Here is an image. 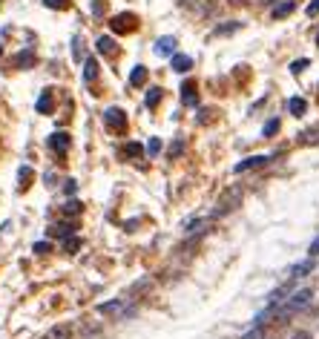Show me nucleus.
<instances>
[{"label":"nucleus","instance_id":"obj_36","mask_svg":"<svg viewBox=\"0 0 319 339\" xmlns=\"http://www.w3.org/2000/svg\"><path fill=\"white\" fill-rule=\"evenodd\" d=\"M49 250H52V245H49V242H37V245H35V253H41V256H46Z\"/></svg>","mask_w":319,"mask_h":339},{"label":"nucleus","instance_id":"obj_3","mask_svg":"<svg viewBox=\"0 0 319 339\" xmlns=\"http://www.w3.org/2000/svg\"><path fill=\"white\" fill-rule=\"evenodd\" d=\"M109 26H112L115 35H127V32H132L138 26V17L132 15V12H121V15H115L109 21Z\"/></svg>","mask_w":319,"mask_h":339},{"label":"nucleus","instance_id":"obj_17","mask_svg":"<svg viewBox=\"0 0 319 339\" xmlns=\"http://www.w3.org/2000/svg\"><path fill=\"white\" fill-rule=\"evenodd\" d=\"M130 84L132 87H141V84H147V66H132V72H130Z\"/></svg>","mask_w":319,"mask_h":339},{"label":"nucleus","instance_id":"obj_26","mask_svg":"<svg viewBox=\"0 0 319 339\" xmlns=\"http://www.w3.org/2000/svg\"><path fill=\"white\" fill-rule=\"evenodd\" d=\"M308 66H311V61H308V58H299V61H293V64H290V72L299 75V72H305Z\"/></svg>","mask_w":319,"mask_h":339},{"label":"nucleus","instance_id":"obj_21","mask_svg":"<svg viewBox=\"0 0 319 339\" xmlns=\"http://www.w3.org/2000/svg\"><path fill=\"white\" fill-rule=\"evenodd\" d=\"M124 158H141V152H144V147L135 144V141H130V144H124Z\"/></svg>","mask_w":319,"mask_h":339},{"label":"nucleus","instance_id":"obj_33","mask_svg":"<svg viewBox=\"0 0 319 339\" xmlns=\"http://www.w3.org/2000/svg\"><path fill=\"white\" fill-rule=\"evenodd\" d=\"M147 152H150V155H158V152H161V141H158V138H150V144H147Z\"/></svg>","mask_w":319,"mask_h":339},{"label":"nucleus","instance_id":"obj_14","mask_svg":"<svg viewBox=\"0 0 319 339\" xmlns=\"http://www.w3.org/2000/svg\"><path fill=\"white\" fill-rule=\"evenodd\" d=\"M95 78H98V61L89 55V58L84 61V81H87V84H92Z\"/></svg>","mask_w":319,"mask_h":339},{"label":"nucleus","instance_id":"obj_11","mask_svg":"<svg viewBox=\"0 0 319 339\" xmlns=\"http://www.w3.org/2000/svg\"><path fill=\"white\" fill-rule=\"evenodd\" d=\"M293 9H296V3H293V0H282L279 6H273V12H270V15H273V21H282V17H288Z\"/></svg>","mask_w":319,"mask_h":339},{"label":"nucleus","instance_id":"obj_9","mask_svg":"<svg viewBox=\"0 0 319 339\" xmlns=\"http://www.w3.org/2000/svg\"><path fill=\"white\" fill-rule=\"evenodd\" d=\"M155 55L158 58H167V55H175V37L173 35H164L155 41Z\"/></svg>","mask_w":319,"mask_h":339},{"label":"nucleus","instance_id":"obj_23","mask_svg":"<svg viewBox=\"0 0 319 339\" xmlns=\"http://www.w3.org/2000/svg\"><path fill=\"white\" fill-rule=\"evenodd\" d=\"M81 245H84V242H81L78 236H69V238H64V250H66V253H78V250H81Z\"/></svg>","mask_w":319,"mask_h":339},{"label":"nucleus","instance_id":"obj_43","mask_svg":"<svg viewBox=\"0 0 319 339\" xmlns=\"http://www.w3.org/2000/svg\"><path fill=\"white\" fill-rule=\"evenodd\" d=\"M316 46H319V35H316Z\"/></svg>","mask_w":319,"mask_h":339},{"label":"nucleus","instance_id":"obj_8","mask_svg":"<svg viewBox=\"0 0 319 339\" xmlns=\"http://www.w3.org/2000/svg\"><path fill=\"white\" fill-rule=\"evenodd\" d=\"M268 161H270L268 155H250V158L239 161V164L233 167V173H247V170H256V167H265Z\"/></svg>","mask_w":319,"mask_h":339},{"label":"nucleus","instance_id":"obj_19","mask_svg":"<svg viewBox=\"0 0 319 339\" xmlns=\"http://www.w3.org/2000/svg\"><path fill=\"white\" fill-rule=\"evenodd\" d=\"M46 339H72V331H69V325H55V328L46 333Z\"/></svg>","mask_w":319,"mask_h":339},{"label":"nucleus","instance_id":"obj_12","mask_svg":"<svg viewBox=\"0 0 319 339\" xmlns=\"http://www.w3.org/2000/svg\"><path fill=\"white\" fill-rule=\"evenodd\" d=\"M52 107H55V101H52V92H49V89H46V92L41 95V98H37L35 109H37V112H41V115H49V112H52Z\"/></svg>","mask_w":319,"mask_h":339},{"label":"nucleus","instance_id":"obj_15","mask_svg":"<svg viewBox=\"0 0 319 339\" xmlns=\"http://www.w3.org/2000/svg\"><path fill=\"white\" fill-rule=\"evenodd\" d=\"M173 69L175 72H190L193 69V58L190 55H173Z\"/></svg>","mask_w":319,"mask_h":339},{"label":"nucleus","instance_id":"obj_2","mask_svg":"<svg viewBox=\"0 0 319 339\" xmlns=\"http://www.w3.org/2000/svg\"><path fill=\"white\" fill-rule=\"evenodd\" d=\"M242 195H245V190H242V187H230V190H225V193L218 195V202H216V210H213V216H225V213L236 210V207L242 204Z\"/></svg>","mask_w":319,"mask_h":339},{"label":"nucleus","instance_id":"obj_30","mask_svg":"<svg viewBox=\"0 0 319 339\" xmlns=\"http://www.w3.org/2000/svg\"><path fill=\"white\" fill-rule=\"evenodd\" d=\"M35 64V55H32V52H21V55H17V66H32Z\"/></svg>","mask_w":319,"mask_h":339},{"label":"nucleus","instance_id":"obj_38","mask_svg":"<svg viewBox=\"0 0 319 339\" xmlns=\"http://www.w3.org/2000/svg\"><path fill=\"white\" fill-rule=\"evenodd\" d=\"M75 190H78V184H75L72 178H69V181H64V193H66V195H75Z\"/></svg>","mask_w":319,"mask_h":339},{"label":"nucleus","instance_id":"obj_7","mask_svg":"<svg viewBox=\"0 0 319 339\" xmlns=\"http://www.w3.org/2000/svg\"><path fill=\"white\" fill-rule=\"evenodd\" d=\"M182 101H184V107H196V104H198L196 81H184V84H182Z\"/></svg>","mask_w":319,"mask_h":339},{"label":"nucleus","instance_id":"obj_10","mask_svg":"<svg viewBox=\"0 0 319 339\" xmlns=\"http://www.w3.org/2000/svg\"><path fill=\"white\" fill-rule=\"evenodd\" d=\"M75 224H69V222H58V224H52L49 227V236H61V238H69V236H75Z\"/></svg>","mask_w":319,"mask_h":339},{"label":"nucleus","instance_id":"obj_37","mask_svg":"<svg viewBox=\"0 0 319 339\" xmlns=\"http://www.w3.org/2000/svg\"><path fill=\"white\" fill-rule=\"evenodd\" d=\"M104 3H107V0H95V3H92V15H95V17L104 15Z\"/></svg>","mask_w":319,"mask_h":339},{"label":"nucleus","instance_id":"obj_4","mask_svg":"<svg viewBox=\"0 0 319 339\" xmlns=\"http://www.w3.org/2000/svg\"><path fill=\"white\" fill-rule=\"evenodd\" d=\"M104 124H107L112 132H124V130H127V115H124V109L109 107L107 112H104Z\"/></svg>","mask_w":319,"mask_h":339},{"label":"nucleus","instance_id":"obj_35","mask_svg":"<svg viewBox=\"0 0 319 339\" xmlns=\"http://www.w3.org/2000/svg\"><path fill=\"white\" fill-rule=\"evenodd\" d=\"M305 15H308V17H316V15H319V0H311V3H308Z\"/></svg>","mask_w":319,"mask_h":339},{"label":"nucleus","instance_id":"obj_27","mask_svg":"<svg viewBox=\"0 0 319 339\" xmlns=\"http://www.w3.org/2000/svg\"><path fill=\"white\" fill-rule=\"evenodd\" d=\"M265 138H270V135H276V132H279V118H270L268 124H265Z\"/></svg>","mask_w":319,"mask_h":339},{"label":"nucleus","instance_id":"obj_5","mask_svg":"<svg viewBox=\"0 0 319 339\" xmlns=\"http://www.w3.org/2000/svg\"><path fill=\"white\" fill-rule=\"evenodd\" d=\"M69 132H52L49 138H46V144H49V150L52 152H58V155H64L66 150H69Z\"/></svg>","mask_w":319,"mask_h":339},{"label":"nucleus","instance_id":"obj_44","mask_svg":"<svg viewBox=\"0 0 319 339\" xmlns=\"http://www.w3.org/2000/svg\"><path fill=\"white\" fill-rule=\"evenodd\" d=\"M0 52H3V49H0Z\"/></svg>","mask_w":319,"mask_h":339},{"label":"nucleus","instance_id":"obj_29","mask_svg":"<svg viewBox=\"0 0 319 339\" xmlns=\"http://www.w3.org/2000/svg\"><path fill=\"white\" fill-rule=\"evenodd\" d=\"M66 216H69V213H72V216H78V213H81V210H84V204H81L78 202V198H72V202H66Z\"/></svg>","mask_w":319,"mask_h":339},{"label":"nucleus","instance_id":"obj_25","mask_svg":"<svg viewBox=\"0 0 319 339\" xmlns=\"http://www.w3.org/2000/svg\"><path fill=\"white\" fill-rule=\"evenodd\" d=\"M182 152H184V141H182V138H175L173 144H170V152H167V155H170V158H178Z\"/></svg>","mask_w":319,"mask_h":339},{"label":"nucleus","instance_id":"obj_32","mask_svg":"<svg viewBox=\"0 0 319 339\" xmlns=\"http://www.w3.org/2000/svg\"><path fill=\"white\" fill-rule=\"evenodd\" d=\"M46 9H69V0H44Z\"/></svg>","mask_w":319,"mask_h":339},{"label":"nucleus","instance_id":"obj_13","mask_svg":"<svg viewBox=\"0 0 319 339\" xmlns=\"http://www.w3.org/2000/svg\"><path fill=\"white\" fill-rule=\"evenodd\" d=\"M242 29V21H227V23H222V26H216L213 29V35L216 37H225V35H233V32H239Z\"/></svg>","mask_w":319,"mask_h":339},{"label":"nucleus","instance_id":"obj_39","mask_svg":"<svg viewBox=\"0 0 319 339\" xmlns=\"http://www.w3.org/2000/svg\"><path fill=\"white\" fill-rule=\"evenodd\" d=\"M308 256H311V259H313V256H319V236L311 242V250H308Z\"/></svg>","mask_w":319,"mask_h":339},{"label":"nucleus","instance_id":"obj_34","mask_svg":"<svg viewBox=\"0 0 319 339\" xmlns=\"http://www.w3.org/2000/svg\"><path fill=\"white\" fill-rule=\"evenodd\" d=\"M242 339H265V331H262V325H256L253 331H250V333H245Z\"/></svg>","mask_w":319,"mask_h":339},{"label":"nucleus","instance_id":"obj_31","mask_svg":"<svg viewBox=\"0 0 319 339\" xmlns=\"http://www.w3.org/2000/svg\"><path fill=\"white\" fill-rule=\"evenodd\" d=\"M72 44H75V49H72L75 61H87V58H84V46H81V35H75V41H72Z\"/></svg>","mask_w":319,"mask_h":339},{"label":"nucleus","instance_id":"obj_22","mask_svg":"<svg viewBox=\"0 0 319 339\" xmlns=\"http://www.w3.org/2000/svg\"><path fill=\"white\" fill-rule=\"evenodd\" d=\"M161 95H164V89H161V87H152L150 89V92H147V107H158V101H161Z\"/></svg>","mask_w":319,"mask_h":339},{"label":"nucleus","instance_id":"obj_24","mask_svg":"<svg viewBox=\"0 0 319 339\" xmlns=\"http://www.w3.org/2000/svg\"><path fill=\"white\" fill-rule=\"evenodd\" d=\"M299 138H302V144H319V127H313V130H305Z\"/></svg>","mask_w":319,"mask_h":339},{"label":"nucleus","instance_id":"obj_20","mask_svg":"<svg viewBox=\"0 0 319 339\" xmlns=\"http://www.w3.org/2000/svg\"><path fill=\"white\" fill-rule=\"evenodd\" d=\"M98 52H101V55H115V41L109 35L98 37Z\"/></svg>","mask_w":319,"mask_h":339},{"label":"nucleus","instance_id":"obj_18","mask_svg":"<svg viewBox=\"0 0 319 339\" xmlns=\"http://www.w3.org/2000/svg\"><path fill=\"white\" fill-rule=\"evenodd\" d=\"M288 109H290V115H305V112H308V101H305V98H290L288 101Z\"/></svg>","mask_w":319,"mask_h":339},{"label":"nucleus","instance_id":"obj_41","mask_svg":"<svg viewBox=\"0 0 319 339\" xmlns=\"http://www.w3.org/2000/svg\"><path fill=\"white\" fill-rule=\"evenodd\" d=\"M182 6H198V0H178Z\"/></svg>","mask_w":319,"mask_h":339},{"label":"nucleus","instance_id":"obj_16","mask_svg":"<svg viewBox=\"0 0 319 339\" xmlns=\"http://www.w3.org/2000/svg\"><path fill=\"white\" fill-rule=\"evenodd\" d=\"M313 270V259L308 256L305 262H299L296 267H290V279H299V276H305V273H311Z\"/></svg>","mask_w":319,"mask_h":339},{"label":"nucleus","instance_id":"obj_42","mask_svg":"<svg viewBox=\"0 0 319 339\" xmlns=\"http://www.w3.org/2000/svg\"><path fill=\"white\" fill-rule=\"evenodd\" d=\"M230 3H242V0H230Z\"/></svg>","mask_w":319,"mask_h":339},{"label":"nucleus","instance_id":"obj_40","mask_svg":"<svg viewBox=\"0 0 319 339\" xmlns=\"http://www.w3.org/2000/svg\"><path fill=\"white\" fill-rule=\"evenodd\" d=\"M290 339H313V336H311V333H308V331H296V333H293V336H290Z\"/></svg>","mask_w":319,"mask_h":339},{"label":"nucleus","instance_id":"obj_1","mask_svg":"<svg viewBox=\"0 0 319 339\" xmlns=\"http://www.w3.org/2000/svg\"><path fill=\"white\" fill-rule=\"evenodd\" d=\"M311 299H313V290L311 288H302V290H296V293H290L288 302L276 310V322H288V319L293 316V313H299V310L311 302Z\"/></svg>","mask_w":319,"mask_h":339},{"label":"nucleus","instance_id":"obj_6","mask_svg":"<svg viewBox=\"0 0 319 339\" xmlns=\"http://www.w3.org/2000/svg\"><path fill=\"white\" fill-rule=\"evenodd\" d=\"M98 313H107V316H130L132 310H124V299H115V302L98 305Z\"/></svg>","mask_w":319,"mask_h":339},{"label":"nucleus","instance_id":"obj_28","mask_svg":"<svg viewBox=\"0 0 319 339\" xmlns=\"http://www.w3.org/2000/svg\"><path fill=\"white\" fill-rule=\"evenodd\" d=\"M17 178H21V187L26 190V187H29V181H32V170H29V167H21V173H17Z\"/></svg>","mask_w":319,"mask_h":339}]
</instances>
